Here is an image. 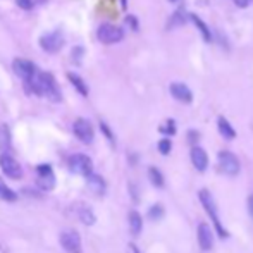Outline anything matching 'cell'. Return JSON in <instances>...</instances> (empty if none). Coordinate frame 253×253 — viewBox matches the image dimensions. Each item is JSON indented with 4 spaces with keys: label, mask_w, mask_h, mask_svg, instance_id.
Returning <instances> with one entry per match:
<instances>
[{
    "label": "cell",
    "mask_w": 253,
    "mask_h": 253,
    "mask_svg": "<svg viewBox=\"0 0 253 253\" xmlns=\"http://www.w3.org/2000/svg\"><path fill=\"white\" fill-rule=\"evenodd\" d=\"M26 84L35 95H40V97H48L53 102L60 100L59 86H57V83H55V80H53L52 74L37 71V73H35V76L31 78L30 81H26Z\"/></svg>",
    "instance_id": "cell-1"
},
{
    "label": "cell",
    "mask_w": 253,
    "mask_h": 253,
    "mask_svg": "<svg viewBox=\"0 0 253 253\" xmlns=\"http://www.w3.org/2000/svg\"><path fill=\"white\" fill-rule=\"evenodd\" d=\"M198 197H200V202H202V207L205 209V212L210 215V219H212L213 222V227H215L217 234H219L220 240H224V238L229 236V233L226 231V227L220 224L219 220V213H217V209H215V203H213V198L212 195H210V191L207 190H202L200 193H198Z\"/></svg>",
    "instance_id": "cell-2"
},
{
    "label": "cell",
    "mask_w": 253,
    "mask_h": 253,
    "mask_svg": "<svg viewBox=\"0 0 253 253\" xmlns=\"http://www.w3.org/2000/svg\"><path fill=\"white\" fill-rule=\"evenodd\" d=\"M64 43H66V37L60 30L45 33L40 38V47L48 53H57L64 47Z\"/></svg>",
    "instance_id": "cell-3"
},
{
    "label": "cell",
    "mask_w": 253,
    "mask_h": 253,
    "mask_svg": "<svg viewBox=\"0 0 253 253\" xmlns=\"http://www.w3.org/2000/svg\"><path fill=\"white\" fill-rule=\"evenodd\" d=\"M219 167L220 170H222L224 174H227V176H238L240 174V160H238V157L234 155L233 152L229 150H222L219 152Z\"/></svg>",
    "instance_id": "cell-4"
},
{
    "label": "cell",
    "mask_w": 253,
    "mask_h": 253,
    "mask_svg": "<svg viewBox=\"0 0 253 253\" xmlns=\"http://www.w3.org/2000/svg\"><path fill=\"white\" fill-rule=\"evenodd\" d=\"M69 169L73 170L74 174H80V176L88 177L91 172H93V162L88 155L84 153H76L69 159Z\"/></svg>",
    "instance_id": "cell-5"
},
{
    "label": "cell",
    "mask_w": 253,
    "mask_h": 253,
    "mask_svg": "<svg viewBox=\"0 0 253 253\" xmlns=\"http://www.w3.org/2000/svg\"><path fill=\"white\" fill-rule=\"evenodd\" d=\"M60 247L67 253H83V245H81V236L78 231L66 229L60 233Z\"/></svg>",
    "instance_id": "cell-6"
},
{
    "label": "cell",
    "mask_w": 253,
    "mask_h": 253,
    "mask_svg": "<svg viewBox=\"0 0 253 253\" xmlns=\"http://www.w3.org/2000/svg\"><path fill=\"white\" fill-rule=\"evenodd\" d=\"M97 38L105 45L117 43L124 38V31L121 28L114 26V24H102L97 31Z\"/></svg>",
    "instance_id": "cell-7"
},
{
    "label": "cell",
    "mask_w": 253,
    "mask_h": 253,
    "mask_svg": "<svg viewBox=\"0 0 253 253\" xmlns=\"http://www.w3.org/2000/svg\"><path fill=\"white\" fill-rule=\"evenodd\" d=\"M0 169H2L3 174L9 176L10 179H21V176H23V169H21L19 162H17L12 155H9V153H5V152L0 153Z\"/></svg>",
    "instance_id": "cell-8"
},
{
    "label": "cell",
    "mask_w": 253,
    "mask_h": 253,
    "mask_svg": "<svg viewBox=\"0 0 253 253\" xmlns=\"http://www.w3.org/2000/svg\"><path fill=\"white\" fill-rule=\"evenodd\" d=\"M73 131H74V134H76L78 140L83 141V143L88 145L93 141L95 133H93V126H91L90 121L83 119V117H81V119H76L73 124Z\"/></svg>",
    "instance_id": "cell-9"
},
{
    "label": "cell",
    "mask_w": 253,
    "mask_h": 253,
    "mask_svg": "<svg viewBox=\"0 0 253 253\" xmlns=\"http://www.w3.org/2000/svg\"><path fill=\"white\" fill-rule=\"evenodd\" d=\"M12 69H14V73H16V76H19L24 83L30 81L31 78L35 76V73H37L35 64L31 62V60H26V59H16L12 62Z\"/></svg>",
    "instance_id": "cell-10"
},
{
    "label": "cell",
    "mask_w": 253,
    "mask_h": 253,
    "mask_svg": "<svg viewBox=\"0 0 253 253\" xmlns=\"http://www.w3.org/2000/svg\"><path fill=\"white\" fill-rule=\"evenodd\" d=\"M198 245L203 252H210L213 248V234H212V229L207 222H200L198 224Z\"/></svg>",
    "instance_id": "cell-11"
},
{
    "label": "cell",
    "mask_w": 253,
    "mask_h": 253,
    "mask_svg": "<svg viewBox=\"0 0 253 253\" xmlns=\"http://www.w3.org/2000/svg\"><path fill=\"white\" fill-rule=\"evenodd\" d=\"M191 164H193V167L198 172H205L207 167H209V155H207V152L203 150L202 147H198V145H195V147L191 148Z\"/></svg>",
    "instance_id": "cell-12"
},
{
    "label": "cell",
    "mask_w": 253,
    "mask_h": 253,
    "mask_svg": "<svg viewBox=\"0 0 253 253\" xmlns=\"http://www.w3.org/2000/svg\"><path fill=\"white\" fill-rule=\"evenodd\" d=\"M38 172V186L42 190H52L55 184V177H53V170L50 166H40L37 169Z\"/></svg>",
    "instance_id": "cell-13"
},
{
    "label": "cell",
    "mask_w": 253,
    "mask_h": 253,
    "mask_svg": "<svg viewBox=\"0 0 253 253\" xmlns=\"http://www.w3.org/2000/svg\"><path fill=\"white\" fill-rule=\"evenodd\" d=\"M170 95L176 98L177 102L191 103L193 102V93L184 83H172L170 84Z\"/></svg>",
    "instance_id": "cell-14"
},
{
    "label": "cell",
    "mask_w": 253,
    "mask_h": 253,
    "mask_svg": "<svg viewBox=\"0 0 253 253\" xmlns=\"http://www.w3.org/2000/svg\"><path fill=\"white\" fill-rule=\"evenodd\" d=\"M86 179H88V186H90V190L93 191V193L103 195L107 191V183H105V179H103L102 176H98V174L91 172L90 176L86 177Z\"/></svg>",
    "instance_id": "cell-15"
},
{
    "label": "cell",
    "mask_w": 253,
    "mask_h": 253,
    "mask_svg": "<svg viewBox=\"0 0 253 253\" xmlns=\"http://www.w3.org/2000/svg\"><path fill=\"white\" fill-rule=\"evenodd\" d=\"M217 127H219V133L222 134L226 140H234V138H236V131H234V127L231 126L226 117H219V119H217Z\"/></svg>",
    "instance_id": "cell-16"
},
{
    "label": "cell",
    "mask_w": 253,
    "mask_h": 253,
    "mask_svg": "<svg viewBox=\"0 0 253 253\" xmlns=\"http://www.w3.org/2000/svg\"><path fill=\"white\" fill-rule=\"evenodd\" d=\"M127 220H129L131 234H133V236H138V234L141 233V227H143V219H141L140 212H136V210H131Z\"/></svg>",
    "instance_id": "cell-17"
},
{
    "label": "cell",
    "mask_w": 253,
    "mask_h": 253,
    "mask_svg": "<svg viewBox=\"0 0 253 253\" xmlns=\"http://www.w3.org/2000/svg\"><path fill=\"white\" fill-rule=\"evenodd\" d=\"M190 19L195 23V26L200 30V33H202V38H203V42L205 43H210L212 42V35H210V30H209V26H207L205 23L200 19V17L197 16V14H190Z\"/></svg>",
    "instance_id": "cell-18"
},
{
    "label": "cell",
    "mask_w": 253,
    "mask_h": 253,
    "mask_svg": "<svg viewBox=\"0 0 253 253\" xmlns=\"http://www.w3.org/2000/svg\"><path fill=\"white\" fill-rule=\"evenodd\" d=\"M78 217H80L81 222L86 224V226H91V224H95V220H97L93 210H91L90 207H84V205H81L80 209H78Z\"/></svg>",
    "instance_id": "cell-19"
},
{
    "label": "cell",
    "mask_w": 253,
    "mask_h": 253,
    "mask_svg": "<svg viewBox=\"0 0 253 253\" xmlns=\"http://www.w3.org/2000/svg\"><path fill=\"white\" fill-rule=\"evenodd\" d=\"M148 179H150V183L153 184L155 188H164V176H162V172H160L157 167H148Z\"/></svg>",
    "instance_id": "cell-20"
},
{
    "label": "cell",
    "mask_w": 253,
    "mask_h": 253,
    "mask_svg": "<svg viewBox=\"0 0 253 253\" xmlns=\"http://www.w3.org/2000/svg\"><path fill=\"white\" fill-rule=\"evenodd\" d=\"M0 198L5 200V202H16L17 200V195L14 193V191L10 190V188L7 186L2 179H0Z\"/></svg>",
    "instance_id": "cell-21"
},
{
    "label": "cell",
    "mask_w": 253,
    "mask_h": 253,
    "mask_svg": "<svg viewBox=\"0 0 253 253\" xmlns=\"http://www.w3.org/2000/svg\"><path fill=\"white\" fill-rule=\"evenodd\" d=\"M69 81L74 84V88H76V90L80 91L83 97H86V95H88V86L84 84V81L81 80L80 76H76V74H69Z\"/></svg>",
    "instance_id": "cell-22"
},
{
    "label": "cell",
    "mask_w": 253,
    "mask_h": 253,
    "mask_svg": "<svg viewBox=\"0 0 253 253\" xmlns=\"http://www.w3.org/2000/svg\"><path fill=\"white\" fill-rule=\"evenodd\" d=\"M9 145H10L9 127H7V124H0V148L5 150V148H9Z\"/></svg>",
    "instance_id": "cell-23"
},
{
    "label": "cell",
    "mask_w": 253,
    "mask_h": 253,
    "mask_svg": "<svg viewBox=\"0 0 253 253\" xmlns=\"http://www.w3.org/2000/svg\"><path fill=\"white\" fill-rule=\"evenodd\" d=\"M164 213H166V210H164V207L159 205V203L150 207V210H148V217H150L152 220H160L164 217Z\"/></svg>",
    "instance_id": "cell-24"
},
{
    "label": "cell",
    "mask_w": 253,
    "mask_h": 253,
    "mask_svg": "<svg viewBox=\"0 0 253 253\" xmlns=\"http://www.w3.org/2000/svg\"><path fill=\"white\" fill-rule=\"evenodd\" d=\"M160 133L170 134V136H172V134H176V123H174L172 119H169L166 124H162V126H160Z\"/></svg>",
    "instance_id": "cell-25"
},
{
    "label": "cell",
    "mask_w": 253,
    "mask_h": 253,
    "mask_svg": "<svg viewBox=\"0 0 253 253\" xmlns=\"http://www.w3.org/2000/svg\"><path fill=\"white\" fill-rule=\"evenodd\" d=\"M170 150H172V143H170V140L164 138V140L159 141V152L162 153V155H169Z\"/></svg>",
    "instance_id": "cell-26"
},
{
    "label": "cell",
    "mask_w": 253,
    "mask_h": 253,
    "mask_svg": "<svg viewBox=\"0 0 253 253\" xmlns=\"http://www.w3.org/2000/svg\"><path fill=\"white\" fill-rule=\"evenodd\" d=\"M181 14H184L183 10H177V12H174L172 19H170V23H169L170 28H172V26H179V24H184V16L181 17Z\"/></svg>",
    "instance_id": "cell-27"
},
{
    "label": "cell",
    "mask_w": 253,
    "mask_h": 253,
    "mask_svg": "<svg viewBox=\"0 0 253 253\" xmlns=\"http://www.w3.org/2000/svg\"><path fill=\"white\" fill-rule=\"evenodd\" d=\"M17 5H19L21 9L30 10V9H33L37 3H35V0H17Z\"/></svg>",
    "instance_id": "cell-28"
},
{
    "label": "cell",
    "mask_w": 253,
    "mask_h": 253,
    "mask_svg": "<svg viewBox=\"0 0 253 253\" xmlns=\"http://www.w3.org/2000/svg\"><path fill=\"white\" fill-rule=\"evenodd\" d=\"M188 136H190V143L193 145H197V141H198V138H200V134L197 133V131H190V134H188Z\"/></svg>",
    "instance_id": "cell-29"
},
{
    "label": "cell",
    "mask_w": 253,
    "mask_h": 253,
    "mask_svg": "<svg viewBox=\"0 0 253 253\" xmlns=\"http://www.w3.org/2000/svg\"><path fill=\"white\" fill-rule=\"evenodd\" d=\"M253 0H234V3H236L238 7H241V9H245V7H248Z\"/></svg>",
    "instance_id": "cell-30"
},
{
    "label": "cell",
    "mask_w": 253,
    "mask_h": 253,
    "mask_svg": "<svg viewBox=\"0 0 253 253\" xmlns=\"http://www.w3.org/2000/svg\"><path fill=\"white\" fill-rule=\"evenodd\" d=\"M127 253H141V252L134 243H129V245H127Z\"/></svg>",
    "instance_id": "cell-31"
},
{
    "label": "cell",
    "mask_w": 253,
    "mask_h": 253,
    "mask_svg": "<svg viewBox=\"0 0 253 253\" xmlns=\"http://www.w3.org/2000/svg\"><path fill=\"white\" fill-rule=\"evenodd\" d=\"M100 126H102V129H103V133H105V136H109V140L110 141H114V136H112V133H110V129H109V127H107L105 126V124H100Z\"/></svg>",
    "instance_id": "cell-32"
},
{
    "label": "cell",
    "mask_w": 253,
    "mask_h": 253,
    "mask_svg": "<svg viewBox=\"0 0 253 253\" xmlns=\"http://www.w3.org/2000/svg\"><path fill=\"white\" fill-rule=\"evenodd\" d=\"M248 212H250V215L253 217V195L248 197Z\"/></svg>",
    "instance_id": "cell-33"
},
{
    "label": "cell",
    "mask_w": 253,
    "mask_h": 253,
    "mask_svg": "<svg viewBox=\"0 0 253 253\" xmlns=\"http://www.w3.org/2000/svg\"><path fill=\"white\" fill-rule=\"evenodd\" d=\"M45 0H35V3H43Z\"/></svg>",
    "instance_id": "cell-34"
},
{
    "label": "cell",
    "mask_w": 253,
    "mask_h": 253,
    "mask_svg": "<svg viewBox=\"0 0 253 253\" xmlns=\"http://www.w3.org/2000/svg\"><path fill=\"white\" fill-rule=\"evenodd\" d=\"M123 7H126V0H123Z\"/></svg>",
    "instance_id": "cell-35"
},
{
    "label": "cell",
    "mask_w": 253,
    "mask_h": 253,
    "mask_svg": "<svg viewBox=\"0 0 253 253\" xmlns=\"http://www.w3.org/2000/svg\"><path fill=\"white\" fill-rule=\"evenodd\" d=\"M170 2H177V0H170Z\"/></svg>",
    "instance_id": "cell-36"
}]
</instances>
